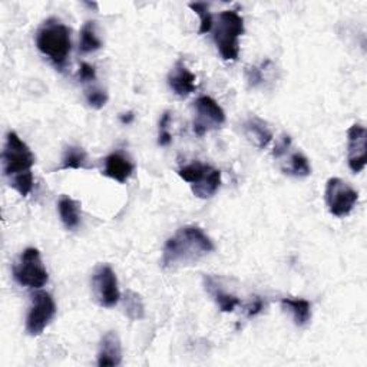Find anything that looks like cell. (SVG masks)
I'll list each match as a JSON object with an SVG mask.
<instances>
[{"mask_svg": "<svg viewBox=\"0 0 367 367\" xmlns=\"http://www.w3.org/2000/svg\"><path fill=\"white\" fill-rule=\"evenodd\" d=\"M214 252L211 238L196 225L179 228L165 242L162 250V267L178 269L194 266Z\"/></svg>", "mask_w": 367, "mask_h": 367, "instance_id": "1", "label": "cell"}, {"mask_svg": "<svg viewBox=\"0 0 367 367\" xmlns=\"http://www.w3.org/2000/svg\"><path fill=\"white\" fill-rule=\"evenodd\" d=\"M36 46L40 53L50 59V62L57 69H62L67 65L72 49L71 30L60 21L50 18L39 28L36 33Z\"/></svg>", "mask_w": 367, "mask_h": 367, "instance_id": "2", "label": "cell"}, {"mask_svg": "<svg viewBox=\"0 0 367 367\" xmlns=\"http://www.w3.org/2000/svg\"><path fill=\"white\" fill-rule=\"evenodd\" d=\"M244 33V19L237 11H224L218 16L214 30V42L224 60H237L239 55V38Z\"/></svg>", "mask_w": 367, "mask_h": 367, "instance_id": "3", "label": "cell"}, {"mask_svg": "<svg viewBox=\"0 0 367 367\" xmlns=\"http://www.w3.org/2000/svg\"><path fill=\"white\" fill-rule=\"evenodd\" d=\"M178 175L190 184L193 194L201 200L211 198L221 187V171L200 161L184 165Z\"/></svg>", "mask_w": 367, "mask_h": 367, "instance_id": "4", "label": "cell"}, {"mask_svg": "<svg viewBox=\"0 0 367 367\" xmlns=\"http://www.w3.org/2000/svg\"><path fill=\"white\" fill-rule=\"evenodd\" d=\"M2 161L5 175L13 181L18 176L32 174L35 155L15 131H9L6 135L5 149L2 152Z\"/></svg>", "mask_w": 367, "mask_h": 367, "instance_id": "5", "label": "cell"}, {"mask_svg": "<svg viewBox=\"0 0 367 367\" xmlns=\"http://www.w3.org/2000/svg\"><path fill=\"white\" fill-rule=\"evenodd\" d=\"M13 278L23 287L42 288L49 281L47 270L38 249H26L13 264Z\"/></svg>", "mask_w": 367, "mask_h": 367, "instance_id": "6", "label": "cell"}, {"mask_svg": "<svg viewBox=\"0 0 367 367\" xmlns=\"http://www.w3.org/2000/svg\"><path fill=\"white\" fill-rule=\"evenodd\" d=\"M358 200L357 191L340 178H330L326 184V204L332 215L347 217Z\"/></svg>", "mask_w": 367, "mask_h": 367, "instance_id": "7", "label": "cell"}, {"mask_svg": "<svg viewBox=\"0 0 367 367\" xmlns=\"http://www.w3.org/2000/svg\"><path fill=\"white\" fill-rule=\"evenodd\" d=\"M196 118L193 122V130L197 137H204L207 132L221 128L225 124L224 109L207 95L200 96L194 102Z\"/></svg>", "mask_w": 367, "mask_h": 367, "instance_id": "8", "label": "cell"}, {"mask_svg": "<svg viewBox=\"0 0 367 367\" xmlns=\"http://www.w3.org/2000/svg\"><path fill=\"white\" fill-rule=\"evenodd\" d=\"M56 316L53 297L46 291H38L32 298V305L26 317V332L30 336H39Z\"/></svg>", "mask_w": 367, "mask_h": 367, "instance_id": "9", "label": "cell"}, {"mask_svg": "<svg viewBox=\"0 0 367 367\" xmlns=\"http://www.w3.org/2000/svg\"><path fill=\"white\" fill-rule=\"evenodd\" d=\"M92 288H94V295L101 307H105V309L115 307L120 298L116 274L108 264H102L96 267V270L94 271Z\"/></svg>", "mask_w": 367, "mask_h": 367, "instance_id": "10", "label": "cell"}, {"mask_svg": "<svg viewBox=\"0 0 367 367\" xmlns=\"http://www.w3.org/2000/svg\"><path fill=\"white\" fill-rule=\"evenodd\" d=\"M366 128L354 124L347 131V161L354 174H358L366 166Z\"/></svg>", "mask_w": 367, "mask_h": 367, "instance_id": "11", "label": "cell"}, {"mask_svg": "<svg viewBox=\"0 0 367 367\" xmlns=\"http://www.w3.org/2000/svg\"><path fill=\"white\" fill-rule=\"evenodd\" d=\"M168 85L179 98H187L197 89L196 75L181 60H178L171 69L168 75Z\"/></svg>", "mask_w": 367, "mask_h": 367, "instance_id": "12", "label": "cell"}, {"mask_svg": "<svg viewBox=\"0 0 367 367\" xmlns=\"http://www.w3.org/2000/svg\"><path fill=\"white\" fill-rule=\"evenodd\" d=\"M134 169H135L134 162L125 154L112 152L105 158V166L102 174L120 184H125L132 175Z\"/></svg>", "mask_w": 367, "mask_h": 367, "instance_id": "13", "label": "cell"}, {"mask_svg": "<svg viewBox=\"0 0 367 367\" xmlns=\"http://www.w3.org/2000/svg\"><path fill=\"white\" fill-rule=\"evenodd\" d=\"M122 361V346L116 332H106L99 343L98 366H119Z\"/></svg>", "mask_w": 367, "mask_h": 367, "instance_id": "14", "label": "cell"}, {"mask_svg": "<svg viewBox=\"0 0 367 367\" xmlns=\"http://www.w3.org/2000/svg\"><path fill=\"white\" fill-rule=\"evenodd\" d=\"M244 134L260 149L269 147L273 141V132L269 128L266 122L257 116L250 118L246 124H244Z\"/></svg>", "mask_w": 367, "mask_h": 367, "instance_id": "15", "label": "cell"}, {"mask_svg": "<svg viewBox=\"0 0 367 367\" xmlns=\"http://www.w3.org/2000/svg\"><path fill=\"white\" fill-rule=\"evenodd\" d=\"M205 290L211 294V297L214 298V301L218 305V309L222 313L234 312V309L239 304V298L237 295L230 294L225 290H222L221 286L210 276L205 277Z\"/></svg>", "mask_w": 367, "mask_h": 367, "instance_id": "16", "label": "cell"}, {"mask_svg": "<svg viewBox=\"0 0 367 367\" xmlns=\"http://www.w3.org/2000/svg\"><path fill=\"white\" fill-rule=\"evenodd\" d=\"M284 157H287V159L281 164V171L284 174L297 176V178H304L312 174V165H310L307 157L301 154L300 151L290 152V149H288L281 158H284Z\"/></svg>", "mask_w": 367, "mask_h": 367, "instance_id": "17", "label": "cell"}, {"mask_svg": "<svg viewBox=\"0 0 367 367\" xmlns=\"http://www.w3.org/2000/svg\"><path fill=\"white\" fill-rule=\"evenodd\" d=\"M281 305L291 313L294 323L300 327L309 324V322L312 320V304L307 300L288 297L281 300Z\"/></svg>", "mask_w": 367, "mask_h": 367, "instance_id": "18", "label": "cell"}, {"mask_svg": "<svg viewBox=\"0 0 367 367\" xmlns=\"http://www.w3.org/2000/svg\"><path fill=\"white\" fill-rule=\"evenodd\" d=\"M57 210H59V215L60 220H62L64 225L74 231L79 227L81 224V213H79V204L72 200L68 196L60 197L59 203H57Z\"/></svg>", "mask_w": 367, "mask_h": 367, "instance_id": "19", "label": "cell"}, {"mask_svg": "<svg viewBox=\"0 0 367 367\" xmlns=\"http://www.w3.org/2000/svg\"><path fill=\"white\" fill-rule=\"evenodd\" d=\"M88 165V154L81 147H68L65 149L62 165L59 166V171H67V169H86Z\"/></svg>", "mask_w": 367, "mask_h": 367, "instance_id": "20", "label": "cell"}, {"mask_svg": "<svg viewBox=\"0 0 367 367\" xmlns=\"http://www.w3.org/2000/svg\"><path fill=\"white\" fill-rule=\"evenodd\" d=\"M124 309H125V315L137 322V320H142L145 317V305L144 301L141 298V295L135 291L128 290L124 295Z\"/></svg>", "mask_w": 367, "mask_h": 367, "instance_id": "21", "label": "cell"}, {"mask_svg": "<svg viewBox=\"0 0 367 367\" xmlns=\"http://www.w3.org/2000/svg\"><path fill=\"white\" fill-rule=\"evenodd\" d=\"M101 47H102V42L96 35L95 22H86L81 29V42H79L81 53H91Z\"/></svg>", "mask_w": 367, "mask_h": 367, "instance_id": "22", "label": "cell"}, {"mask_svg": "<svg viewBox=\"0 0 367 367\" xmlns=\"http://www.w3.org/2000/svg\"><path fill=\"white\" fill-rule=\"evenodd\" d=\"M191 11H194L198 16H200V35H205L208 33L213 26H214V18L210 12V6L208 4L204 2H196V4H190L188 5Z\"/></svg>", "mask_w": 367, "mask_h": 367, "instance_id": "23", "label": "cell"}, {"mask_svg": "<svg viewBox=\"0 0 367 367\" xmlns=\"http://www.w3.org/2000/svg\"><path fill=\"white\" fill-rule=\"evenodd\" d=\"M171 122V113L166 111L162 113L161 119H159V135H158V144L161 147H166L171 144L172 141V135L168 131V125Z\"/></svg>", "mask_w": 367, "mask_h": 367, "instance_id": "24", "label": "cell"}, {"mask_svg": "<svg viewBox=\"0 0 367 367\" xmlns=\"http://www.w3.org/2000/svg\"><path fill=\"white\" fill-rule=\"evenodd\" d=\"M86 102L94 109H101L108 102V94L102 89H92L86 92Z\"/></svg>", "mask_w": 367, "mask_h": 367, "instance_id": "25", "label": "cell"}, {"mask_svg": "<svg viewBox=\"0 0 367 367\" xmlns=\"http://www.w3.org/2000/svg\"><path fill=\"white\" fill-rule=\"evenodd\" d=\"M78 77H79V81L84 82V84L92 82V81H95V78H96V71H95V68H94L92 65L84 62V64H81Z\"/></svg>", "mask_w": 367, "mask_h": 367, "instance_id": "26", "label": "cell"}, {"mask_svg": "<svg viewBox=\"0 0 367 367\" xmlns=\"http://www.w3.org/2000/svg\"><path fill=\"white\" fill-rule=\"evenodd\" d=\"M246 78L250 86L256 88L263 82V72L257 67H250L246 69Z\"/></svg>", "mask_w": 367, "mask_h": 367, "instance_id": "27", "label": "cell"}, {"mask_svg": "<svg viewBox=\"0 0 367 367\" xmlns=\"http://www.w3.org/2000/svg\"><path fill=\"white\" fill-rule=\"evenodd\" d=\"M290 147H291V138H290L288 135H284V137L278 141V144L276 145V148H274V151H273L274 158L280 159V158L290 149Z\"/></svg>", "mask_w": 367, "mask_h": 367, "instance_id": "28", "label": "cell"}, {"mask_svg": "<svg viewBox=\"0 0 367 367\" xmlns=\"http://www.w3.org/2000/svg\"><path fill=\"white\" fill-rule=\"evenodd\" d=\"M263 309H264V303H263V300H261L260 297H256V298L249 304V307H247V310H246L247 317H249V319L256 317L257 315H260V313L263 312Z\"/></svg>", "mask_w": 367, "mask_h": 367, "instance_id": "29", "label": "cell"}, {"mask_svg": "<svg viewBox=\"0 0 367 367\" xmlns=\"http://www.w3.org/2000/svg\"><path fill=\"white\" fill-rule=\"evenodd\" d=\"M134 118H135V115H134V112H128V113H124V115H120V122L122 124H131V122L134 120Z\"/></svg>", "mask_w": 367, "mask_h": 367, "instance_id": "30", "label": "cell"}, {"mask_svg": "<svg viewBox=\"0 0 367 367\" xmlns=\"http://www.w3.org/2000/svg\"><path fill=\"white\" fill-rule=\"evenodd\" d=\"M86 6H89V8H94V9H96L98 11V5L96 4H85Z\"/></svg>", "mask_w": 367, "mask_h": 367, "instance_id": "31", "label": "cell"}]
</instances>
